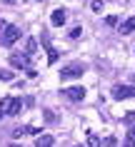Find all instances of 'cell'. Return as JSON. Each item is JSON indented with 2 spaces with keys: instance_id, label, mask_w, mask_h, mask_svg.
Masks as SVG:
<instances>
[{
  "instance_id": "19",
  "label": "cell",
  "mask_w": 135,
  "mask_h": 147,
  "mask_svg": "<svg viewBox=\"0 0 135 147\" xmlns=\"http://www.w3.org/2000/svg\"><path fill=\"white\" fill-rule=\"evenodd\" d=\"M0 117H3V110H0Z\"/></svg>"
},
{
  "instance_id": "4",
  "label": "cell",
  "mask_w": 135,
  "mask_h": 147,
  "mask_svg": "<svg viewBox=\"0 0 135 147\" xmlns=\"http://www.w3.org/2000/svg\"><path fill=\"white\" fill-rule=\"evenodd\" d=\"M18 38H20V28H18V25H5V32H3V42H5V45H13Z\"/></svg>"
},
{
  "instance_id": "9",
  "label": "cell",
  "mask_w": 135,
  "mask_h": 147,
  "mask_svg": "<svg viewBox=\"0 0 135 147\" xmlns=\"http://www.w3.org/2000/svg\"><path fill=\"white\" fill-rule=\"evenodd\" d=\"M135 30V18H128V20H125V23H123V25H120V35H130V32H133Z\"/></svg>"
},
{
  "instance_id": "8",
  "label": "cell",
  "mask_w": 135,
  "mask_h": 147,
  "mask_svg": "<svg viewBox=\"0 0 135 147\" xmlns=\"http://www.w3.org/2000/svg\"><path fill=\"white\" fill-rule=\"evenodd\" d=\"M35 145L38 147H50V145H55V137H53V135H38Z\"/></svg>"
},
{
  "instance_id": "14",
  "label": "cell",
  "mask_w": 135,
  "mask_h": 147,
  "mask_svg": "<svg viewBox=\"0 0 135 147\" xmlns=\"http://www.w3.org/2000/svg\"><path fill=\"white\" fill-rule=\"evenodd\" d=\"M88 145H93V147H95V145H100V140H98L95 135H88Z\"/></svg>"
},
{
  "instance_id": "1",
  "label": "cell",
  "mask_w": 135,
  "mask_h": 147,
  "mask_svg": "<svg viewBox=\"0 0 135 147\" xmlns=\"http://www.w3.org/2000/svg\"><path fill=\"white\" fill-rule=\"evenodd\" d=\"M20 107H23L20 97L8 95V97H3V100H0V110H3V115H18V112H20Z\"/></svg>"
},
{
  "instance_id": "12",
  "label": "cell",
  "mask_w": 135,
  "mask_h": 147,
  "mask_svg": "<svg viewBox=\"0 0 135 147\" xmlns=\"http://www.w3.org/2000/svg\"><path fill=\"white\" fill-rule=\"evenodd\" d=\"M80 35H83V28H80V25H75V28L70 30V38H80Z\"/></svg>"
},
{
  "instance_id": "5",
  "label": "cell",
  "mask_w": 135,
  "mask_h": 147,
  "mask_svg": "<svg viewBox=\"0 0 135 147\" xmlns=\"http://www.w3.org/2000/svg\"><path fill=\"white\" fill-rule=\"evenodd\" d=\"M60 92H63L68 100H73V102H80L83 97H85V90H83V87H65V90H60Z\"/></svg>"
},
{
  "instance_id": "2",
  "label": "cell",
  "mask_w": 135,
  "mask_h": 147,
  "mask_svg": "<svg viewBox=\"0 0 135 147\" xmlns=\"http://www.w3.org/2000/svg\"><path fill=\"white\" fill-rule=\"evenodd\" d=\"M83 72H85V67L78 65V62H75V65H65V67L60 70V80H75V78H80Z\"/></svg>"
},
{
  "instance_id": "15",
  "label": "cell",
  "mask_w": 135,
  "mask_h": 147,
  "mask_svg": "<svg viewBox=\"0 0 135 147\" xmlns=\"http://www.w3.org/2000/svg\"><path fill=\"white\" fill-rule=\"evenodd\" d=\"M0 80H13V72H8V70H0Z\"/></svg>"
},
{
  "instance_id": "18",
  "label": "cell",
  "mask_w": 135,
  "mask_h": 147,
  "mask_svg": "<svg viewBox=\"0 0 135 147\" xmlns=\"http://www.w3.org/2000/svg\"><path fill=\"white\" fill-rule=\"evenodd\" d=\"M115 142H118L115 137H105V140H103V145H115Z\"/></svg>"
},
{
  "instance_id": "3",
  "label": "cell",
  "mask_w": 135,
  "mask_h": 147,
  "mask_svg": "<svg viewBox=\"0 0 135 147\" xmlns=\"http://www.w3.org/2000/svg\"><path fill=\"white\" fill-rule=\"evenodd\" d=\"M113 97H115V100L135 97V87H133V85H115V87H113Z\"/></svg>"
},
{
  "instance_id": "6",
  "label": "cell",
  "mask_w": 135,
  "mask_h": 147,
  "mask_svg": "<svg viewBox=\"0 0 135 147\" xmlns=\"http://www.w3.org/2000/svg\"><path fill=\"white\" fill-rule=\"evenodd\" d=\"M10 65L13 67H30V60H28V55H10Z\"/></svg>"
},
{
  "instance_id": "13",
  "label": "cell",
  "mask_w": 135,
  "mask_h": 147,
  "mask_svg": "<svg viewBox=\"0 0 135 147\" xmlns=\"http://www.w3.org/2000/svg\"><path fill=\"white\" fill-rule=\"evenodd\" d=\"M123 122H125V125H135V112H130V115H125V117H123Z\"/></svg>"
},
{
  "instance_id": "17",
  "label": "cell",
  "mask_w": 135,
  "mask_h": 147,
  "mask_svg": "<svg viewBox=\"0 0 135 147\" xmlns=\"http://www.w3.org/2000/svg\"><path fill=\"white\" fill-rule=\"evenodd\" d=\"M93 10H95V13H100V10H103V3H100V0H95V3H93Z\"/></svg>"
},
{
  "instance_id": "10",
  "label": "cell",
  "mask_w": 135,
  "mask_h": 147,
  "mask_svg": "<svg viewBox=\"0 0 135 147\" xmlns=\"http://www.w3.org/2000/svg\"><path fill=\"white\" fill-rule=\"evenodd\" d=\"M125 145H130V147L135 145V127H133V130H128V135H125Z\"/></svg>"
},
{
  "instance_id": "7",
  "label": "cell",
  "mask_w": 135,
  "mask_h": 147,
  "mask_svg": "<svg viewBox=\"0 0 135 147\" xmlns=\"http://www.w3.org/2000/svg\"><path fill=\"white\" fill-rule=\"evenodd\" d=\"M65 18H68V15H65V10H63V8H58V10H53V18H50V23L60 28V25L65 23Z\"/></svg>"
},
{
  "instance_id": "16",
  "label": "cell",
  "mask_w": 135,
  "mask_h": 147,
  "mask_svg": "<svg viewBox=\"0 0 135 147\" xmlns=\"http://www.w3.org/2000/svg\"><path fill=\"white\" fill-rule=\"evenodd\" d=\"M115 23H118V18H115V15H108V18H105V25H110V28H113Z\"/></svg>"
},
{
  "instance_id": "11",
  "label": "cell",
  "mask_w": 135,
  "mask_h": 147,
  "mask_svg": "<svg viewBox=\"0 0 135 147\" xmlns=\"http://www.w3.org/2000/svg\"><path fill=\"white\" fill-rule=\"evenodd\" d=\"M35 50H38V42H35V40H28V55H35Z\"/></svg>"
}]
</instances>
